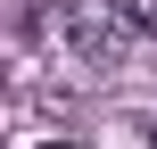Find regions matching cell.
<instances>
[{"instance_id": "cell-3", "label": "cell", "mask_w": 157, "mask_h": 149, "mask_svg": "<svg viewBox=\"0 0 157 149\" xmlns=\"http://www.w3.org/2000/svg\"><path fill=\"white\" fill-rule=\"evenodd\" d=\"M41 149H75V141H41Z\"/></svg>"}, {"instance_id": "cell-4", "label": "cell", "mask_w": 157, "mask_h": 149, "mask_svg": "<svg viewBox=\"0 0 157 149\" xmlns=\"http://www.w3.org/2000/svg\"><path fill=\"white\" fill-rule=\"evenodd\" d=\"M149 149H157V133H149Z\"/></svg>"}, {"instance_id": "cell-1", "label": "cell", "mask_w": 157, "mask_h": 149, "mask_svg": "<svg viewBox=\"0 0 157 149\" xmlns=\"http://www.w3.org/2000/svg\"><path fill=\"white\" fill-rule=\"evenodd\" d=\"M58 41H66L83 66H124L132 17H124V0H75V8L58 17Z\"/></svg>"}, {"instance_id": "cell-2", "label": "cell", "mask_w": 157, "mask_h": 149, "mask_svg": "<svg viewBox=\"0 0 157 149\" xmlns=\"http://www.w3.org/2000/svg\"><path fill=\"white\" fill-rule=\"evenodd\" d=\"M124 17H132V33H149V41H157V0H124Z\"/></svg>"}]
</instances>
